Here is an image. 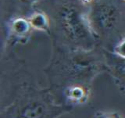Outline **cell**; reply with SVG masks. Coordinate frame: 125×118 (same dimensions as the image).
<instances>
[{"mask_svg":"<svg viewBox=\"0 0 125 118\" xmlns=\"http://www.w3.org/2000/svg\"><path fill=\"white\" fill-rule=\"evenodd\" d=\"M115 52L116 53V54H118L119 56L125 58V39L116 47Z\"/></svg>","mask_w":125,"mask_h":118,"instance_id":"cell-3","label":"cell"},{"mask_svg":"<svg viewBox=\"0 0 125 118\" xmlns=\"http://www.w3.org/2000/svg\"><path fill=\"white\" fill-rule=\"evenodd\" d=\"M13 29L18 34H26L30 29V23L25 20L20 18L16 20L13 23Z\"/></svg>","mask_w":125,"mask_h":118,"instance_id":"cell-2","label":"cell"},{"mask_svg":"<svg viewBox=\"0 0 125 118\" xmlns=\"http://www.w3.org/2000/svg\"><path fill=\"white\" fill-rule=\"evenodd\" d=\"M30 24L34 28L45 30L49 27V21L45 15L42 13H35L30 19Z\"/></svg>","mask_w":125,"mask_h":118,"instance_id":"cell-1","label":"cell"}]
</instances>
